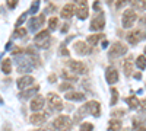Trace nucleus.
Listing matches in <instances>:
<instances>
[{"label":"nucleus","mask_w":146,"mask_h":131,"mask_svg":"<svg viewBox=\"0 0 146 131\" xmlns=\"http://www.w3.org/2000/svg\"><path fill=\"white\" fill-rule=\"evenodd\" d=\"M28 13H29V12H23V13H22V15L18 18V20H16V28H21V25H22V23L27 20V16H28Z\"/></svg>","instance_id":"obj_31"},{"label":"nucleus","mask_w":146,"mask_h":131,"mask_svg":"<svg viewBox=\"0 0 146 131\" xmlns=\"http://www.w3.org/2000/svg\"><path fill=\"white\" fill-rule=\"evenodd\" d=\"M58 89H60V90H69V92H70V90L73 89V83H70V82H63L62 85L58 86Z\"/></svg>","instance_id":"obj_32"},{"label":"nucleus","mask_w":146,"mask_h":131,"mask_svg":"<svg viewBox=\"0 0 146 131\" xmlns=\"http://www.w3.org/2000/svg\"><path fill=\"white\" fill-rule=\"evenodd\" d=\"M92 130H94V124L91 122H82L79 128V131H92Z\"/></svg>","instance_id":"obj_33"},{"label":"nucleus","mask_w":146,"mask_h":131,"mask_svg":"<svg viewBox=\"0 0 146 131\" xmlns=\"http://www.w3.org/2000/svg\"><path fill=\"white\" fill-rule=\"evenodd\" d=\"M44 103H45V99L41 96V95H35V96L31 99V102H29V108H31V111L34 114L35 112H42Z\"/></svg>","instance_id":"obj_10"},{"label":"nucleus","mask_w":146,"mask_h":131,"mask_svg":"<svg viewBox=\"0 0 146 131\" xmlns=\"http://www.w3.org/2000/svg\"><path fill=\"white\" fill-rule=\"evenodd\" d=\"M121 130V121L117 120V118H114V120H111L108 122V131H118Z\"/></svg>","instance_id":"obj_24"},{"label":"nucleus","mask_w":146,"mask_h":131,"mask_svg":"<svg viewBox=\"0 0 146 131\" xmlns=\"http://www.w3.org/2000/svg\"><path fill=\"white\" fill-rule=\"evenodd\" d=\"M47 112H35L29 117V122L32 125H42L47 121Z\"/></svg>","instance_id":"obj_15"},{"label":"nucleus","mask_w":146,"mask_h":131,"mask_svg":"<svg viewBox=\"0 0 146 131\" xmlns=\"http://www.w3.org/2000/svg\"><path fill=\"white\" fill-rule=\"evenodd\" d=\"M27 34H28V29L25 28H16V31L13 32V37L15 38H23V37H27Z\"/></svg>","instance_id":"obj_30"},{"label":"nucleus","mask_w":146,"mask_h":131,"mask_svg":"<svg viewBox=\"0 0 146 131\" xmlns=\"http://www.w3.org/2000/svg\"><path fill=\"white\" fill-rule=\"evenodd\" d=\"M38 90H40V86H38V85H34L32 88H29V89H27V90H22V92L19 93V98H21V99H29V98L34 96V95L38 93Z\"/></svg>","instance_id":"obj_19"},{"label":"nucleus","mask_w":146,"mask_h":131,"mask_svg":"<svg viewBox=\"0 0 146 131\" xmlns=\"http://www.w3.org/2000/svg\"><path fill=\"white\" fill-rule=\"evenodd\" d=\"M111 93H113V98H111V101H110V103L114 106V105L117 103V101H118V92H117L115 88H113V89H111Z\"/></svg>","instance_id":"obj_34"},{"label":"nucleus","mask_w":146,"mask_h":131,"mask_svg":"<svg viewBox=\"0 0 146 131\" xmlns=\"http://www.w3.org/2000/svg\"><path fill=\"white\" fill-rule=\"evenodd\" d=\"M57 25H58V19L56 16L48 19V31H56L57 29Z\"/></svg>","instance_id":"obj_29"},{"label":"nucleus","mask_w":146,"mask_h":131,"mask_svg":"<svg viewBox=\"0 0 146 131\" xmlns=\"http://www.w3.org/2000/svg\"><path fill=\"white\" fill-rule=\"evenodd\" d=\"M126 102L129 103V106L131 109H137L139 106H140V101L136 98V96H129L127 99H126Z\"/></svg>","instance_id":"obj_25"},{"label":"nucleus","mask_w":146,"mask_h":131,"mask_svg":"<svg viewBox=\"0 0 146 131\" xmlns=\"http://www.w3.org/2000/svg\"><path fill=\"white\" fill-rule=\"evenodd\" d=\"M64 98L69 99V101H76V102H79V101H83V99H85V95H83L82 92L70 90V92H66V93H64Z\"/></svg>","instance_id":"obj_20"},{"label":"nucleus","mask_w":146,"mask_h":131,"mask_svg":"<svg viewBox=\"0 0 146 131\" xmlns=\"http://www.w3.org/2000/svg\"><path fill=\"white\" fill-rule=\"evenodd\" d=\"M67 29H69V26H67V25H64V26H63V28H62V32H63V34H64V32H66V31H67Z\"/></svg>","instance_id":"obj_44"},{"label":"nucleus","mask_w":146,"mask_h":131,"mask_svg":"<svg viewBox=\"0 0 146 131\" xmlns=\"http://www.w3.org/2000/svg\"><path fill=\"white\" fill-rule=\"evenodd\" d=\"M145 54H146V48H145Z\"/></svg>","instance_id":"obj_46"},{"label":"nucleus","mask_w":146,"mask_h":131,"mask_svg":"<svg viewBox=\"0 0 146 131\" xmlns=\"http://www.w3.org/2000/svg\"><path fill=\"white\" fill-rule=\"evenodd\" d=\"M136 67L139 70H145L146 68V57L145 55H139L136 58Z\"/></svg>","instance_id":"obj_27"},{"label":"nucleus","mask_w":146,"mask_h":131,"mask_svg":"<svg viewBox=\"0 0 146 131\" xmlns=\"http://www.w3.org/2000/svg\"><path fill=\"white\" fill-rule=\"evenodd\" d=\"M131 9L133 10H146V2H131Z\"/></svg>","instance_id":"obj_28"},{"label":"nucleus","mask_w":146,"mask_h":131,"mask_svg":"<svg viewBox=\"0 0 146 131\" xmlns=\"http://www.w3.org/2000/svg\"><path fill=\"white\" fill-rule=\"evenodd\" d=\"M126 53H127V45L123 44V42H120V41H117V42L111 44V47H110L108 57L110 58H118V57H121Z\"/></svg>","instance_id":"obj_4"},{"label":"nucleus","mask_w":146,"mask_h":131,"mask_svg":"<svg viewBox=\"0 0 146 131\" xmlns=\"http://www.w3.org/2000/svg\"><path fill=\"white\" fill-rule=\"evenodd\" d=\"M133 58L131 57H127L126 60H124V63H123V71H124V74L126 76H131V73H133Z\"/></svg>","instance_id":"obj_21"},{"label":"nucleus","mask_w":146,"mask_h":131,"mask_svg":"<svg viewBox=\"0 0 146 131\" xmlns=\"http://www.w3.org/2000/svg\"><path fill=\"white\" fill-rule=\"evenodd\" d=\"M34 83H35V79H34L32 76H22L21 79H18L16 86H18V89L22 92V90H27V89L32 88Z\"/></svg>","instance_id":"obj_11"},{"label":"nucleus","mask_w":146,"mask_h":131,"mask_svg":"<svg viewBox=\"0 0 146 131\" xmlns=\"http://www.w3.org/2000/svg\"><path fill=\"white\" fill-rule=\"evenodd\" d=\"M32 60L29 57H25V55H18L16 58V67H18V71L19 73H28L32 68Z\"/></svg>","instance_id":"obj_7"},{"label":"nucleus","mask_w":146,"mask_h":131,"mask_svg":"<svg viewBox=\"0 0 146 131\" xmlns=\"http://www.w3.org/2000/svg\"><path fill=\"white\" fill-rule=\"evenodd\" d=\"M62 77L64 79V80H67V82H78V74H75V73H70V71H62Z\"/></svg>","instance_id":"obj_26"},{"label":"nucleus","mask_w":146,"mask_h":131,"mask_svg":"<svg viewBox=\"0 0 146 131\" xmlns=\"http://www.w3.org/2000/svg\"><path fill=\"white\" fill-rule=\"evenodd\" d=\"M56 79H57V77H56L54 74H51L50 77H48V80H50V82H56Z\"/></svg>","instance_id":"obj_42"},{"label":"nucleus","mask_w":146,"mask_h":131,"mask_svg":"<svg viewBox=\"0 0 146 131\" xmlns=\"http://www.w3.org/2000/svg\"><path fill=\"white\" fill-rule=\"evenodd\" d=\"M16 6H18L16 0H9V2H7V7H9V9H15Z\"/></svg>","instance_id":"obj_37"},{"label":"nucleus","mask_w":146,"mask_h":131,"mask_svg":"<svg viewBox=\"0 0 146 131\" xmlns=\"http://www.w3.org/2000/svg\"><path fill=\"white\" fill-rule=\"evenodd\" d=\"M76 15L79 19H86L88 15H89V6L86 2H83V0H80V2H76Z\"/></svg>","instance_id":"obj_12"},{"label":"nucleus","mask_w":146,"mask_h":131,"mask_svg":"<svg viewBox=\"0 0 146 131\" xmlns=\"http://www.w3.org/2000/svg\"><path fill=\"white\" fill-rule=\"evenodd\" d=\"M83 109L86 114H91L94 117H100L101 115V103L98 101H89L83 105Z\"/></svg>","instance_id":"obj_8"},{"label":"nucleus","mask_w":146,"mask_h":131,"mask_svg":"<svg viewBox=\"0 0 146 131\" xmlns=\"http://www.w3.org/2000/svg\"><path fill=\"white\" fill-rule=\"evenodd\" d=\"M73 50H75V53L78 55H86V54L91 53V48L88 47V44L83 42V41H76L73 44Z\"/></svg>","instance_id":"obj_14"},{"label":"nucleus","mask_w":146,"mask_h":131,"mask_svg":"<svg viewBox=\"0 0 146 131\" xmlns=\"http://www.w3.org/2000/svg\"><path fill=\"white\" fill-rule=\"evenodd\" d=\"M76 13V5L75 3H67L63 9H62V18L63 19H70L73 15Z\"/></svg>","instance_id":"obj_17"},{"label":"nucleus","mask_w":146,"mask_h":131,"mask_svg":"<svg viewBox=\"0 0 146 131\" xmlns=\"http://www.w3.org/2000/svg\"><path fill=\"white\" fill-rule=\"evenodd\" d=\"M67 66H69L70 71H73L75 74H85V73L88 71L86 64L82 63V61H79V60H70V61L67 63Z\"/></svg>","instance_id":"obj_9"},{"label":"nucleus","mask_w":146,"mask_h":131,"mask_svg":"<svg viewBox=\"0 0 146 131\" xmlns=\"http://www.w3.org/2000/svg\"><path fill=\"white\" fill-rule=\"evenodd\" d=\"M2 102H3V99H2V98H0V103H2Z\"/></svg>","instance_id":"obj_45"},{"label":"nucleus","mask_w":146,"mask_h":131,"mask_svg":"<svg viewBox=\"0 0 146 131\" xmlns=\"http://www.w3.org/2000/svg\"><path fill=\"white\" fill-rule=\"evenodd\" d=\"M47 101H48V106H50V109L54 112V111H62L63 109V101H62V98L58 96L57 93H53V92H50L47 95Z\"/></svg>","instance_id":"obj_5"},{"label":"nucleus","mask_w":146,"mask_h":131,"mask_svg":"<svg viewBox=\"0 0 146 131\" xmlns=\"http://www.w3.org/2000/svg\"><path fill=\"white\" fill-rule=\"evenodd\" d=\"M2 71L5 74H10L12 73V61L10 58H5L2 61Z\"/></svg>","instance_id":"obj_23"},{"label":"nucleus","mask_w":146,"mask_h":131,"mask_svg":"<svg viewBox=\"0 0 146 131\" xmlns=\"http://www.w3.org/2000/svg\"><path fill=\"white\" fill-rule=\"evenodd\" d=\"M60 54H64V55H69V51L64 48V44H62V50H60Z\"/></svg>","instance_id":"obj_39"},{"label":"nucleus","mask_w":146,"mask_h":131,"mask_svg":"<svg viewBox=\"0 0 146 131\" xmlns=\"http://www.w3.org/2000/svg\"><path fill=\"white\" fill-rule=\"evenodd\" d=\"M34 42H35V45H36V47H40V48H42V50L50 48V45H51L50 31H48V29H42V31H40L38 34L35 35Z\"/></svg>","instance_id":"obj_2"},{"label":"nucleus","mask_w":146,"mask_h":131,"mask_svg":"<svg viewBox=\"0 0 146 131\" xmlns=\"http://www.w3.org/2000/svg\"><path fill=\"white\" fill-rule=\"evenodd\" d=\"M131 131H146V127L142 125V124H139V122L133 121V130Z\"/></svg>","instance_id":"obj_35"},{"label":"nucleus","mask_w":146,"mask_h":131,"mask_svg":"<svg viewBox=\"0 0 146 131\" xmlns=\"http://www.w3.org/2000/svg\"><path fill=\"white\" fill-rule=\"evenodd\" d=\"M36 131H54V128L51 125H47V127H41L40 130H36Z\"/></svg>","instance_id":"obj_38"},{"label":"nucleus","mask_w":146,"mask_h":131,"mask_svg":"<svg viewBox=\"0 0 146 131\" xmlns=\"http://www.w3.org/2000/svg\"><path fill=\"white\" fill-rule=\"evenodd\" d=\"M104 38V34H94V35H89L88 37V45H91V47H94V45H96L101 39Z\"/></svg>","instance_id":"obj_22"},{"label":"nucleus","mask_w":146,"mask_h":131,"mask_svg":"<svg viewBox=\"0 0 146 131\" xmlns=\"http://www.w3.org/2000/svg\"><path fill=\"white\" fill-rule=\"evenodd\" d=\"M44 20H45L44 13H41L40 16H36V18H32V19L29 20V31H36V29H38L42 23H44Z\"/></svg>","instance_id":"obj_18"},{"label":"nucleus","mask_w":146,"mask_h":131,"mask_svg":"<svg viewBox=\"0 0 146 131\" xmlns=\"http://www.w3.org/2000/svg\"><path fill=\"white\" fill-rule=\"evenodd\" d=\"M94 9H95L96 12H98V10H101V5H100L98 2H95V3H94Z\"/></svg>","instance_id":"obj_41"},{"label":"nucleus","mask_w":146,"mask_h":131,"mask_svg":"<svg viewBox=\"0 0 146 131\" xmlns=\"http://www.w3.org/2000/svg\"><path fill=\"white\" fill-rule=\"evenodd\" d=\"M118 115H124V111L120 109V111H114L113 112V117H118Z\"/></svg>","instance_id":"obj_40"},{"label":"nucleus","mask_w":146,"mask_h":131,"mask_svg":"<svg viewBox=\"0 0 146 131\" xmlns=\"http://www.w3.org/2000/svg\"><path fill=\"white\" fill-rule=\"evenodd\" d=\"M140 105H142V108H143V109H146V99H145V101H142V102H140Z\"/></svg>","instance_id":"obj_43"},{"label":"nucleus","mask_w":146,"mask_h":131,"mask_svg":"<svg viewBox=\"0 0 146 131\" xmlns=\"http://www.w3.org/2000/svg\"><path fill=\"white\" fill-rule=\"evenodd\" d=\"M38 6H40V3H38V2H34V3H32V6H31V9H29V13H31V15H34L35 12L38 10Z\"/></svg>","instance_id":"obj_36"},{"label":"nucleus","mask_w":146,"mask_h":131,"mask_svg":"<svg viewBox=\"0 0 146 131\" xmlns=\"http://www.w3.org/2000/svg\"><path fill=\"white\" fill-rule=\"evenodd\" d=\"M51 127L54 128V131H69L73 127V121L67 115H58L57 118L53 120Z\"/></svg>","instance_id":"obj_1"},{"label":"nucleus","mask_w":146,"mask_h":131,"mask_svg":"<svg viewBox=\"0 0 146 131\" xmlns=\"http://www.w3.org/2000/svg\"><path fill=\"white\" fill-rule=\"evenodd\" d=\"M137 20V13L136 10H133L131 7L130 9H126L123 12V16H121V23H123V28H131L135 25V22Z\"/></svg>","instance_id":"obj_3"},{"label":"nucleus","mask_w":146,"mask_h":131,"mask_svg":"<svg viewBox=\"0 0 146 131\" xmlns=\"http://www.w3.org/2000/svg\"><path fill=\"white\" fill-rule=\"evenodd\" d=\"M105 79L110 85H114V83L118 82V71L115 70V67H111L108 66L107 70H105Z\"/></svg>","instance_id":"obj_16"},{"label":"nucleus","mask_w":146,"mask_h":131,"mask_svg":"<svg viewBox=\"0 0 146 131\" xmlns=\"http://www.w3.org/2000/svg\"><path fill=\"white\" fill-rule=\"evenodd\" d=\"M146 37V26H142L139 29H133L127 34V41L131 45H136L140 39H143Z\"/></svg>","instance_id":"obj_6"},{"label":"nucleus","mask_w":146,"mask_h":131,"mask_svg":"<svg viewBox=\"0 0 146 131\" xmlns=\"http://www.w3.org/2000/svg\"><path fill=\"white\" fill-rule=\"evenodd\" d=\"M105 26V19L102 13H98L92 20H91V31H101Z\"/></svg>","instance_id":"obj_13"}]
</instances>
